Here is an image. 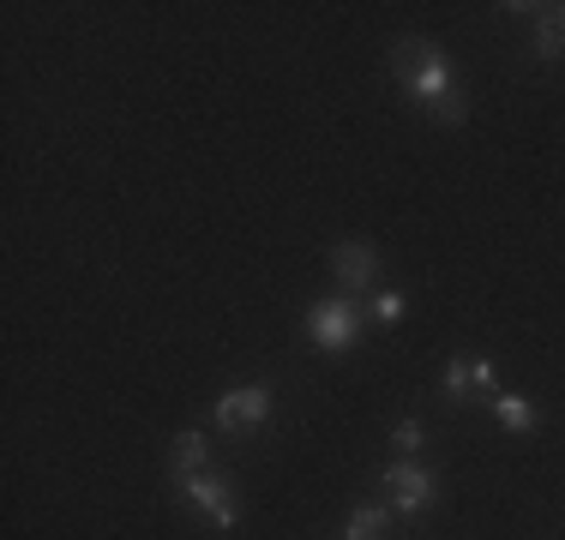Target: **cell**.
I'll use <instances>...</instances> for the list:
<instances>
[{
	"label": "cell",
	"instance_id": "12",
	"mask_svg": "<svg viewBox=\"0 0 565 540\" xmlns=\"http://www.w3.org/2000/svg\"><path fill=\"white\" fill-rule=\"evenodd\" d=\"M403 306H409V294L392 289V282H380V289L367 294V318H380V324H397V318H403Z\"/></svg>",
	"mask_w": 565,
	"mask_h": 540
},
{
	"label": "cell",
	"instance_id": "11",
	"mask_svg": "<svg viewBox=\"0 0 565 540\" xmlns=\"http://www.w3.org/2000/svg\"><path fill=\"white\" fill-rule=\"evenodd\" d=\"M439 390H446V402H481V390H476V355H451L446 367H439Z\"/></svg>",
	"mask_w": 565,
	"mask_h": 540
},
{
	"label": "cell",
	"instance_id": "1",
	"mask_svg": "<svg viewBox=\"0 0 565 540\" xmlns=\"http://www.w3.org/2000/svg\"><path fill=\"white\" fill-rule=\"evenodd\" d=\"M392 78L434 127H469V97H463V85H457L451 54L439 48L434 36H397L392 43Z\"/></svg>",
	"mask_w": 565,
	"mask_h": 540
},
{
	"label": "cell",
	"instance_id": "10",
	"mask_svg": "<svg viewBox=\"0 0 565 540\" xmlns=\"http://www.w3.org/2000/svg\"><path fill=\"white\" fill-rule=\"evenodd\" d=\"M397 510L385 505V498H367V505H355L343 517V540H385V529H392Z\"/></svg>",
	"mask_w": 565,
	"mask_h": 540
},
{
	"label": "cell",
	"instance_id": "3",
	"mask_svg": "<svg viewBox=\"0 0 565 540\" xmlns=\"http://www.w3.org/2000/svg\"><path fill=\"white\" fill-rule=\"evenodd\" d=\"M174 498H181L193 517H205L211 529H228V534H235L241 517H247V505H241V486L228 480V475H217V468H199V475L174 480Z\"/></svg>",
	"mask_w": 565,
	"mask_h": 540
},
{
	"label": "cell",
	"instance_id": "9",
	"mask_svg": "<svg viewBox=\"0 0 565 540\" xmlns=\"http://www.w3.org/2000/svg\"><path fill=\"white\" fill-rule=\"evenodd\" d=\"M199 468H211V432L181 426L169 439V480H186V475H199Z\"/></svg>",
	"mask_w": 565,
	"mask_h": 540
},
{
	"label": "cell",
	"instance_id": "13",
	"mask_svg": "<svg viewBox=\"0 0 565 540\" xmlns=\"http://www.w3.org/2000/svg\"><path fill=\"white\" fill-rule=\"evenodd\" d=\"M392 451H397V456H422V451H427V421L403 414V421L392 426Z\"/></svg>",
	"mask_w": 565,
	"mask_h": 540
},
{
	"label": "cell",
	"instance_id": "4",
	"mask_svg": "<svg viewBox=\"0 0 565 540\" xmlns=\"http://www.w3.org/2000/svg\"><path fill=\"white\" fill-rule=\"evenodd\" d=\"M380 493H385V505L397 510V517H427V510L439 505V475L422 463V456H397V463H385L380 468Z\"/></svg>",
	"mask_w": 565,
	"mask_h": 540
},
{
	"label": "cell",
	"instance_id": "8",
	"mask_svg": "<svg viewBox=\"0 0 565 540\" xmlns=\"http://www.w3.org/2000/svg\"><path fill=\"white\" fill-rule=\"evenodd\" d=\"M488 409H493V421H500L511 439H535L542 432V409H535V397H523V390H493L488 397Z\"/></svg>",
	"mask_w": 565,
	"mask_h": 540
},
{
	"label": "cell",
	"instance_id": "14",
	"mask_svg": "<svg viewBox=\"0 0 565 540\" xmlns=\"http://www.w3.org/2000/svg\"><path fill=\"white\" fill-rule=\"evenodd\" d=\"M559 19H565V0H559Z\"/></svg>",
	"mask_w": 565,
	"mask_h": 540
},
{
	"label": "cell",
	"instance_id": "7",
	"mask_svg": "<svg viewBox=\"0 0 565 540\" xmlns=\"http://www.w3.org/2000/svg\"><path fill=\"white\" fill-rule=\"evenodd\" d=\"M505 12L530 24V48H535V61H542V66L565 61V19H559V7H542V0H511Z\"/></svg>",
	"mask_w": 565,
	"mask_h": 540
},
{
	"label": "cell",
	"instance_id": "6",
	"mask_svg": "<svg viewBox=\"0 0 565 540\" xmlns=\"http://www.w3.org/2000/svg\"><path fill=\"white\" fill-rule=\"evenodd\" d=\"M380 270H385V252L373 240H338L331 247V277H338V294H373L380 289Z\"/></svg>",
	"mask_w": 565,
	"mask_h": 540
},
{
	"label": "cell",
	"instance_id": "2",
	"mask_svg": "<svg viewBox=\"0 0 565 540\" xmlns=\"http://www.w3.org/2000/svg\"><path fill=\"white\" fill-rule=\"evenodd\" d=\"M367 301H355V294H319L313 306H307V318H301V331H307V343L319 348V355H331V360H343L349 348L361 343V331H367Z\"/></svg>",
	"mask_w": 565,
	"mask_h": 540
},
{
	"label": "cell",
	"instance_id": "5",
	"mask_svg": "<svg viewBox=\"0 0 565 540\" xmlns=\"http://www.w3.org/2000/svg\"><path fill=\"white\" fill-rule=\"evenodd\" d=\"M277 409V390L265 378H247V385H228L217 402H211V426L217 432H259Z\"/></svg>",
	"mask_w": 565,
	"mask_h": 540
}]
</instances>
